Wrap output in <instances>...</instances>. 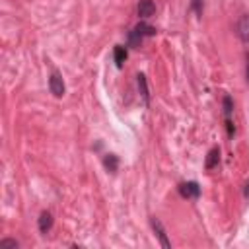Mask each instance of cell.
I'll return each mask as SVG.
<instances>
[{"label":"cell","mask_w":249,"mask_h":249,"mask_svg":"<svg viewBox=\"0 0 249 249\" xmlns=\"http://www.w3.org/2000/svg\"><path fill=\"white\" fill-rule=\"evenodd\" d=\"M154 12H156V4L152 0H140L138 2V16L140 18H150V16H154Z\"/></svg>","instance_id":"cell-6"},{"label":"cell","mask_w":249,"mask_h":249,"mask_svg":"<svg viewBox=\"0 0 249 249\" xmlns=\"http://www.w3.org/2000/svg\"><path fill=\"white\" fill-rule=\"evenodd\" d=\"M51 228H53V214L45 210V212H41V216H39V231H41V233H47Z\"/></svg>","instance_id":"cell-7"},{"label":"cell","mask_w":249,"mask_h":249,"mask_svg":"<svg viewBox=\"0 0 249 249\" xmlns=\"http://www.w3.org/2000/svg\"><path fill=\"white\" fill-rule=\"evenodd\" d=\"M117 156L115 154H107V158H105V167L111 171V173H115L117 171Z\"/></svg>","instance_id":"cell-12"},{"label":"cell","mask_w":249,"mask_h":249,"mask_svg":"<svg viewBox=\"0 0 249 249\" xmlns=\"http://www.w3.org/2000/svg\"><path fill=\"white\" fill-rule=\"evenodd\" d=\"M179 195H181L183 198H198L200 187H198V183H195V181L181 183V185H179Z\"/></svg>","instance_id":"cell-4"},{"label":"cell","mask_w":249,"mask_h":249,"mask_svg":"<svg viewBox=\"0 0 249 249\" xmlns=\"http://www.w3.org/2000/svg\"><path fill=\"white\" fill-rule=\"evenodd\" d=\"M233 111V105H231V97H224V113H226V121H228V126H230V132H231V123H230V115Z\"/></svg>","instance_id":"cell-10"},{"label":"cell","mask_w":249,"mask_h":249,"mask_svg":"<svg viewBox=\"0 0 249 249\" xmlns=\"http://www.w3.org/2000/svg\"><path fill=\"white\" fill-rule=\"evenodd\" d=\"M19 243L16 239H0V249H18Z\"/></svg>","instance_id":"cell-13"},{"label":"cell","mask_w":249,"mask_h":249,"mask_svg":"<svg viewBox=\"0 0 249 249\" xmlns=\"http://www.w3.org/2000/svg\"><path fill=\"white\" fill-rule=\"evenodd\" d=\"M152 35H156V27H152L148 23H138L130 31V43H138V41H142V37H152Z\"/></svg>","instance_id":"cell-1"},{"label":"cell","mask_w":249,"mask_h":249,"mask_svg":"<svg viewBox=\"0 0 249 249\" xmlns=\"http://www.w3.org/2000/svg\"><path fill=\"white\" fill-rule=\"evenodd\" d=\"M243 193H245V198H247V200H249V181H247V183H245V191H243Z\"/></svg>","instance_id":"cell-14"},{"label":"cell","mask_w":249,"mask_h":249,"mask_svg":"<svg viewBox=\"0 0 249 249\" xmlns=\"http://www.w3.org/2000/svg\"><path fill=\"white\" fill-rule=\"evenodd\" d=\"M136 82H138L140 95H142V97H144V101L148 103V101H150V93H148V86H146V78H144V74H138V76H136Z\"/></svg>","instance_id":"cell-8"},{"label":"cell","mask_w":249,"mask_h":249,"mask_svg":"<svg viewBox=\"0 0 249 249\" xmlns=\"http://www.w3.org/2000/svg\"><path fill=\"white\" fill-rule=\"evenodd\" d=\"M235 33L243 43H249V14H243L235 25Z\"/></svg>","instance_id":"cell-5"},{"label":"cell","mask_w":249,"mask_h":249,"mask_svg":"<svg viewBox=\"0 0 249 249\" xmlns=\"http://www.w3.org/2000/svg\"><path fill=\"white\" fill-rule=\"evenodd\" d=\"M245 76H247V82H249V62H247V68H245Z\"/></svg>","instance_id":"cell-15"},{"label":"cell","mask_w":249,"mask_h":249,"mask_svg":"<svg viewBox=\"0 0 249 249\" xmlns=\"http://www.w3.org/2000/svg\"><path fill=\"white\" fill-rule=\"evenodd\" d=\"M218 161H220V150H218V148H214V150H210V154H208L206 167H208V169H212V167H214Z\"/></svg>","instance_id":"cell-9"},{"label":"cell","mask_w":249,"mask_h":249,"mask_svg":"<svg viewBox=\"0 0 249 249\" xmlns=\"http://www.w3.org/2000/svg\"><path fill=\"white\" fill-rule=\"evenodd\" d=\"M49 89H51V93L54 97H62L64 95L66 86H64V80H62V76L58 72H53L51 74V78H49Z\"/></svg>","instance_id":"cell-2"},{"label":"cell","mask_w":249,"mask_h":249,"mask_svg":"<svg viewBox=\"0 0 249 249\" xmlns=\"http://www.w3.org/2000/svg\"><path fill=\"white\" fill-rule=\"evenodd\" d=\"M124 58H126V49L124 47H115V62H117L119 68L123 66Z\"/></svg>","instance_id":"cell-11"},{"label":"cell","mask_w":249,"mask_h":249,"mask_svg":"<svg viewBox=\"0 0 249 249\" xmlns=\"http://www.w3.org/2000/svg\"><path fill=\"white\" fill-rule=\"evenodd\" d=\"M150 224H152V230H154V233L158 235V239H160L161 247H163V249H171V241L167 239V233H165V230H163L161 222H160L156 216H152V218H150Z\"/></svg>","instance_id":"cell-3"}]
</instances>
